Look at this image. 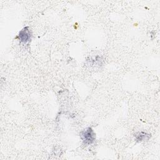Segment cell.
<instances>
[{
	"instance_id": "1",
	"label": "cell",
	"mask_w": 160,
	"mask_h": 160,
	"mask_svg": "<svg viewBox=\"0 0 160 160\" xmlns=\"http://www.w3.org/2000/svg\"><path fill=\"white\" fill-rule=\"evenodd\" d=\"M80 137L85 145H90L92 144L96 139L95 133L92 128L89 127L82 130L80 133Z\"/></svg>"
},
{
	"instance_id": "2",
	"label": "cell",
	"mask_w": 160,
	"mask_h": 160,
	"mask_svg": "<svg viewBox=\"0 0 160 160\" xmlns=\"http://www.w3.org/2000/svg\"><path fill=\"white\" fill-rule=\"evenodd\" d=\"M31 37V32L29 30V28L28 26H26L23 28L19 32V34L18 36V38L20 41L23 44L28 43Z\"/></svg>"
},
{
	"instance_id": "3",
	"label": "cell",
	"mask_w": 160,
	"mask_h": 160,
	"mask_svg": "<svg viewBox=\"0 0 160 160\" xmlns=\"http://www.w3.org/2000/svg\"><path fill=\"white\" fill-rule=\"evenodd\" d=\"M135 139L137 142H141L144 141H147L151 138V134L145 132H138L134 134Z\"/></svg>"
}]
</instances>
